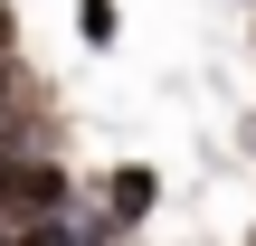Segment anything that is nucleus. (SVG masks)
I'll return each mask as SVG.
<instances>
[{"label":"nucleus","instance_id":"1","mask_svg":"<svg viewBox=\"0 0 256 246\" xmlns=\"http://www.w3.org/2000/svg\"><path fill=\"white\" fill-rule=\"evenodd\" d=\"M95 209H104V228L124 237V228H142L152 209H162V171L152 161H114L104 171V190H95Z\"/></svg>","mask_w":256,"mask_h":246},{"label":"nucleus","instance_id":"2","mask_svg":"<svg viewBox=\"0 0 256 246\" xmlns=\"http://www.w3.org/2000/svg\"><path fill=\"white\" fill-rule=\"evenodd\" d=\"M76 28H86V38L104 47V38H114V0H76Z\"/></svg>","mask_w":256,"mask_h":246}]
</instances>
